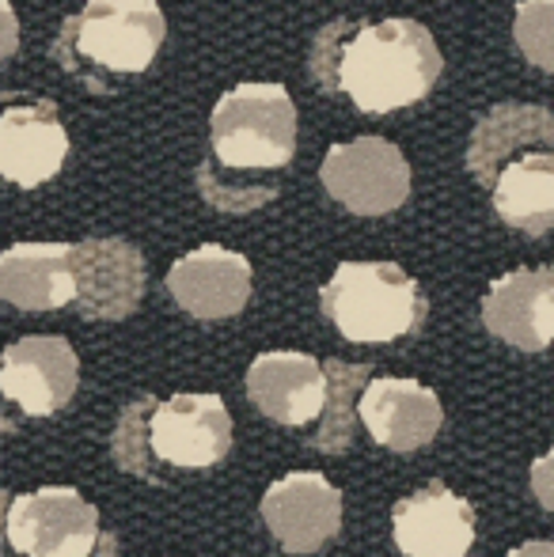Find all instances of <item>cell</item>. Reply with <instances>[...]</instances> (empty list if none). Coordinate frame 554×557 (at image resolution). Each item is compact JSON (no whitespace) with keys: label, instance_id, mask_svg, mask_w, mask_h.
Listing matches in <instances>:
<instances>
[{"label":"cell","instance_id":"4fadbf2b","mask_svg":"<svg viewBox=\"0 0 554 557\" xmlns=\"http://www.w3.org/2000/svg\"><path fill=\"white\" fill-rule=\"evenodd\" d=\"M168 288L183 311H190L201 323L232 319L244 311L251 296V262L229 247H198L183 255L168 273Z\"/></svg>","mask_w":554,"mask_h":557},{"label":"cell","instance_id":"6da1fadb","mask_svg":"<svg viewBox=\"0 0 554 557\" xmlns=\"http://www.w3.org/2000/svg\"><path fill=\"white\" fill-rule=\"evenodd\" d=\"M308 69L327 96H349L357 111L387 114L429 96L444 61L418 20L331 23L316 35Z\"/></svg>","mask_w":554,"mask_h":557},{"label":"cell","instance_id":"30bf717a","mask_svg":"<svg viewBox=\"0 0 554 557\" xmlns=\"http://www.w3.org/2000/svg\"><path fill=\"white\" fill-rule=\"evenodd\" d=\"M262 520L288 554H316L338 535L342 493L316 470H293L267 490Z\"/></svg>","mask_w":554,"mask_h":557},{"label":"cell","instance_id":"f1b7e54d","mask_svg":"<svg viewBox=\"0 0 554 557\" xmlns=\"http://www.w3.org/2000/svg\"><path fill=\"white\" fill-rule=\"evenodd\" d=\"M551 270H554V265H551Z\"/></svg>","mask_w":554,"mask_h":557},{"label":"cell","instance_id":"ac0fdd59","mask_svg":"<svg viewBox=\"0 0 554 557\" xmlns=\"http://www.w3.org/2000/svg\"><path fill=\"white\" fill-rule=\"evenodd\" d=\"M532 148H554V114L535 103H502L475 125L467 168L490 190L497 171Z\"/></svg>","mask_w":554,"mask_h":557},{"label":"cell","instance_id":"ffe728a7","mask_svg":"<svg viewBox=\"0 0 554 557\" xmlns=\"http://www.w3.org/2000/svg\"><path fill=\"white\" fill-rule=\"evenodd\" d=\"M327 395L323 413H319V429L311 444L327 455H342L354 441V421H357V395L369 387V364H346V360H327L323 364Z\"/></svg>","mask_w":554,"mask_h":557},{"label":"cell","instance_id":"ba28073f","mask_svg":"<svg viewBox=\"0 0 554 557\" xmlns=\"http://www.w3.org/2000/svg\"><path fill=\"white\" fill-rule=\"evenodd\" d=\"M76 352L65 337H20L0 352V391L23 418H50L76 395Z\"/></svg>","mask_w":554,"mask_h":557},{"label":"cell","instance_id":"5b68a950","mask_svg":"<svg viewBox=\"0 0 554 557\" xmlns=\"http://www.w3.org/2000/svg\"><path fill=\"white\" fill-rule=\"evenodd\" d=\"M8 543L27 557H91L99 512L69 485H46L8 505Z\"/></svg>","mask_w":554,"mask_h":557},{"label":"cell","instance_id":"83f0119b","mask_svg":"<svg viewBox=\"0 0 554 557\" xmlns=\"http://www.w3.org/2000/svg\"><path fill=\"white\" fill-rule=\"evenodd\" d=\"M8 505H12V500L4 497V490H0V557H8L4 554V535H8Z\"/></svg>","mask_w":554,"mask_h":557},{"label":"cell","instance_id":"2e32d148","mask_svg":"<svg viewBox=\"0 0 554 557\" xmlns=\"http://www.w3.org/2000/svg\"><path fill=\"white\" fill-rule=\"evenodd\" d=\"M247 395L278 425H308L323 413V364L308 352H262L247 368Z\"/></svg>","mask_w":554,"mask_h":557},{"label":"cell","instance_id":"277c9868","mask_svg":"<svg viewBox=\"0 0 554 557\" xmlns=\"http://www.w3.org/2000/svg\"><path fill=\"white\" fill-rule=\"evenodd\" d=\"M209 133L224 175L278 171L296 152V107L281 84H239L213 107Z\"/></svg>","mask_w":554,"mask_h":557},{"label":"cell","instance_id":"7402d4cb","mask_svg":"<svg viewBox=\"0 0 554 557\" xmlns=\"http://www.w3.org/2000/svg\"><path fill=\"white\" fill-rule=\"evenodd\" d=\"M513 38L535 69L554 73V0H520Z\"/></svg>","mask_w":554,"mask_h":557},{"label":"cell","instance_id":"8992f818","mask_svg":"<svg viewBox=\"0 0 554 557\" xmlns=\"http://www.w3.org/2000/svg\"><path fill=\"white\" fill-rule=\"evenodd\" d=\"M319 175L327 194L357 216H384L399 209L410 194L407 156L384 137H357L334 145Z\"/></svg>","mask_w":554,"mask_h":557},{"label":"cell","instance_id":"e0dca14e","mask_svg":"<svg viewBox=\"0 0 554 557\" xmlns=\"http://www.w3.org/2000/svg\"><path fill=\"white\" fill-rule=\"evenodd\" d=\"M0 300L23 311H53L76 300L69 243H15L0 255Z\"/></svg>","mask_w":554,"mask_h":557},{"label":"cell","instance_id":"d4e9b609","mask_svg":"<svg viewBox=\"0 0 554 557\" xmlns=\"http://www.w3.org/2000/svg\"><path fill=\"white\" fill-rule=\"evenodd\" d=\"M15 429H20V413H12V403L0 391V433H15Z\"/></svg>","mask_w":554,"mask_h":557},{"label":"cell","instance_id":"7a4b0ae2","mask_svg":"<svg viewBox=\"0 0 554 557\" xmlns=\"http://www.w3.org/2000/svg\"><path fill=\"white\" fill-rule=\"evenodd\" d=\"M163 30L156 0H88L61 23L50 58L91 91H111L107 76H140L152 65Z\"/></svg>","mask_w":554,"mask_h":557},{"label":"cell","instance_id":"603a6c76","mask_svg":"<svg viewBox=\"0 0 554 557\" xmlns=\"http://www.w3.org/2000/svg\"><path fill=\"white\" fill-rule=\"evenodd\" d=\"M532 493L540 497L543 508L554 512V447L543 455V459L532 462Z\"/></svg>","mask_w":554,"mask_h":557},{"label":"cell","instance_id":"d6986e66","mask_svg":"<svg viewBox=\"0 0 554 557\" xmlns=\"http://www.w3.org/2000/svg\"><path fill=\"white\" fill-rule=\"evenodd\" d=\"M494 209L525 235L554 232V148H532L505 163L494 178Z\"/></svg>","mask_w":554,"mask_h":557},{"label":"cell","instance_id":"8fae6325","mask_svg":"<svg viewBox=\"0 0 554 557\" xmlns=\"http://www.w3.org/2000/svg\"><path fill=\"white\" fill-rule=\"evenodd\" d=\"M76 308L84 319H126L145 296V258L126 239H84L73 247Z\"/></svg>","mask_w":554,"mask_h":557},{"label":"cell","instance_id":"484cf974","mask_svg":"<svg viewBox=\"0 0 554 557\" xmlns=\"http://www.w3.org/2000/svg\"><path fill=\"white\" fill-rule=\"evenodd\" d=\"M91 557H122L119 539H114L111 531H99V543H96V550H91Z\"/></svg>","mask_w":554,"mask_h":557},{"label":"cell","instance_id":"3957f363","mask_svg":"<svg viewBox=\"0 0 554 557\" xmlns=\"http://www.w3.org/2000/svg\"><path fill=\"white\" fill-rule=\"evenodd\" d=\"M319 308L349 342H395L426 319V296L395 262H342Z\"/></svg>","mask_w":554,"mask_h":557},{"label":"cell","instance_id":"4316f807","mask_svg":"<svg viewBox=\"0 0 554 557\" xmlns=\"http://www.w3.org/2000/svg\"><path fill=\"white\" fill-rule=\"evenodd\" d=\"M509 557H554V543H525L509 550Z\"/></svg>","mask_w":554,"mask_h":557},{"label":"cell","instance_id":"52a82bcc","mask_svg":"<svg viewBox=\"0 0 554 557\" xmlns=\"http://www.w3.org/2000/svg\"><path fill=\"white\" fill-rule=\"evenodd\" d=\"M69 156V133L46 96H0V178L50 183Z\"/></svg>","mask_w":554,"mask_h":557},{"label":"cell","instance_id":"44dd1931","mask_svg":"<svg viewBox=\"0 0 554 557\" xmlns=\"http://www.w3.org/2000/svg\"><path fill=\"white\" fill-rule=\"evenodd\" d=\"M152 410H156L152 395L134 398V403L122 410L119 429H114V441H111L114 462H119L122 470H134L140 478H156V455H152V444H148V418H152Z\"/></svg>","mask_w":554,"mask_h":557},{"label":"cell","instance_id":"5bb4252c","mask_svg":"<svg viewBox=\"0 0 554 557\" xmlns=\"http://www.w3.org/2000/svg\"><path fill=\"white\" fill-rule=\"evenodd\" d=\"M482 323L494 337L517 349H547L554 342V270H513L490 285Z\"/></svg>","mask_w":554,"mask_h":557},{"label":"cell","instance_id":"9a60e30c","mask_svg":"<svg viewBox=\"0 0 554 557\" xmlns=\"http://www.w3.org/2000/svg\"><path fill=\"white\" fill-rule=\"evenodd\" d=\"M357 418L372 433V441L392 451H418L436 436L444 421L441 398L418 380H369L357 403Z\"/></svg>","mask_w":554,"mask_h":557},{"label":"cell","instance_id":"9c48e42d","mask_svg":"<svg viewBox=\"0 0 554 557\" xmlns=\"http://www.w3.org/2000/svg\"><path fill=\"white\" fill-rule=\"evenodd\" d=\"M152 455L171 467H213L232 447V418L217 395H175L148 418Z\"/></svg>","mask_w":554,"mask_h":557},{"label":"cell","instance_id":"7c38bea8","mask_svg":"<svg viewBox=\"0 0 554 557\" xmlns=\"http://www.w3.org/2000/svg\"><path fill=\"white\" fill-rule=\"evenodd\" d=\"M392 531L407 557H467L475 543V508L444 482H429L392 508Z\"/></svg>","mask_w":554,"mask_h":557},{"label":"cell","instance_id":"cb8c5ba5","mask_svg":"<svg viewBox=\"0 0 554 557\" xmlns=\"http://www.w3.org/2000/svg\"><path fill=\"white\" fill-rule=\"evenodd\" d=\"M15 46H20V20H15L12 4L0 0V61L12 58Z\"/></svg>","mask_w":554,"mask_h":557}]
</instances>
